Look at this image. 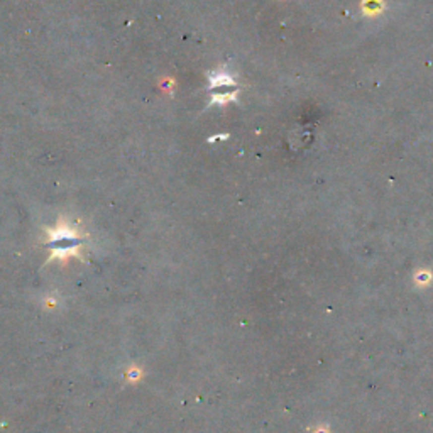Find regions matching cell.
<instances>
[{
    "mask_svg": "<svg viewBox=\"0 0 433 433\" xmlns=\"http://www.w3.org/2000/svg\"><path fill=\"white\" fill-rule=\"evenodd\" d=\"M210 98L212 104H227V102L236 100L237 97V83L232 78L230 73H227L225 69H218V71L210 73Z\"/></svg>",
    "mask_w": 433,
    "mask_h": 433,
    "instance_id": "1",
    "label": "cell"
},
{
    "mask_svg": "<svg viewBox=\"0 0 433 433\" xmlns=\"http://www.w3.org/2000/svg\"><path fill=\"white\" fill-rule=\"evenodd\" d=\"M78 247V239L71 230L63 229L53 236V249L56 254H69Z\"/></svg>",
    "mask_w": 433,
    "mask_h": 433,
    "instance_id": "2",
    "label": "cell"
}]
</instances>
